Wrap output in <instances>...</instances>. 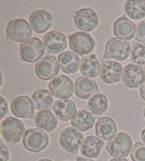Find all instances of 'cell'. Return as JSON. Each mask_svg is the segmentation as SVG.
<instances>
[{
  "label": "cell",
  "instance_id": "cell-23",
  "mask_svg": "<svg viewBox=\"0 0 145 161\" xmlns=\"http://www.w3.org/2000/svg\"><path fill=\"white\" fill-rule=\"evenodd\" d=\"M101 65L95 54L86 55L81 59L79 70L82 75L88 78H96L99 75Z\"/></svg>",
  "mask_w": 145,
  "mask_h": 161
},
{
  "label": "cell",
  "instance_id": "cell-27",
  "mask_svg": "<svg viewBox=\"0 0 145 161\" xmlns=\"http://www.w3.org/2000/svg\"><path fill=\"white\" fill-rule=\"evenodd\" d=\"M124 12L131 19L145 17V0H128L124 4Z\"/></svg>",
  "mask_w": 145,
  "mask_h": 161
},
{
  "label": "cell",
  "instance_id": "cell-32",
  "mask_svg": "<svg viewBox=\"0 0 145 161\" xmlns=\"http://www.w3.org/2000/svg\"><path fill=\"white\" fill-rule=\"evenodd\" d=\"M0 111H1L0 119H2L8 112L7 102L2 96H0Z\"/></svg>",
  "mask_w": 145,
  "mask_h": 161
},
{
  "label": "cell",
  "instance_id": "cell-10",
  "mask_svg": "<svg viewBox=\"0 0 145 161\" xmlns=\"http://www.w3.org/2000/svg\"><path fill=\"white\" fill-rule=\"evenodd\" d=\"M72 16L77 29L83 31H91L99 25L98 14L91 8L78 10Z\"/></svg>",
  "mask_w": 145,
  "mask_h": 161
},
{
  "label": "cell",
  "instance_id": "cell-19",
  "mask_svg": "<svg viewBox=\"0 0 145 161\" xmlns=\"http://www.w3.org/2000/svg\"><path fill=\"white\" fill-rule=\"evenodd\" d=\"M53 112L57 119L62 121H68L72 119L77 113L74 102L69 99H61L55 102Z\"/></svg>",
  "mask_w": 145,
  "mask_h": 161
},
{
  "label": "cell",
  "instance_id": "cell-20",
  "mask_svg": "<svg viewBox=\"0 0 145 161\" xmlns=\"http://www.w3.org/2000/svg\"><path fill=\"white\" fill-rule=\"evenodd\" d=\"M118 129L115 121L107 116L100 118L95 126V133L99 138L108 141L110 140L115 134Z\"/></svg>",
  "mask_w": 145,
  "mask_h": 161
},
{
  "label": "cell",
  "instance_id": "cell-26",
  "mask_svg": "<svg viewBox=\"0 0 145 161\" xmlns=\"http://www.w3.org/2000/svg\"><path fill=\"white\" fill-rule=\"evenodd\" d=\"M31 99L35 108L39 111L51 109L54 99L52 94L46 89H38L32 94Z\"/></svg>",
  "mask_w": 145,
  "mask_h": 161
},
{
  "label": "cell",
  "instance_id": "cell-22",
  "mask_svg": "<svg viewBox=\"0 0 145 161\" xmlns=\"http://www.w3.org/2000/svg\"><path fill=\"white\" fill-rule=\"evenodd\" d=\"M35 125L45 131L51 132L57 126V120L50 109L40 110L36 113L34 118Z\"/></svg>",
  "mask_w": 145,
  "mask_h": 161
},
{
  "label": "cell",
  "instance_id": "cell-18",
  "mask_svg": "<svg viewBox=\"0 0 145 161\" xmlns=\"http://www.w3.org/2000/svg\"><path fill=\"white\" fill-rule=\"evenodd\" d=\"M74 93L77 97L83 99L91 98L99 92V89L94 80L85 77H79L74 82Z\"/></svg>",
  "mask_w": 145,
  "mask_h": 161
},
{
  "label": "cell",
  "instance_id": "cell-13",
  "mask_svg": "<svg viewBox=\"0 0 145 161\" xmlns=\"http://www.w3.org/2000/svg\"><path fill=\"white\" fill-rule=\"evenodd\" d=\"M11 110L13 115L19 118L33 119L35 116L34 104L27 96H19L13 99L11 104Z\"/></svg>",
  "mask_w": 145,
  "mask_h": 161
},
{
  "label": "cell",
  "instance_id": "cell-8",
  "mask_svg": "<svg viewBox=\"0 0 145 161\" xmlns=\"http://www.w3.org/2000/svg\"><path fill=\"white\" fill-rule=\"evenodd\" d=\"M83 139L84 138L82 132L74 127H68L61 133L60 144L65 151L72 154L77 155Z\"/></svg>",
  "mask_w": 145,
  "mask_h": 161
},
{
  "label": "cell",
  "instance_id": "cell-30",
  "mask_svg": "<svg viewBox=\"0 0 145 161\" xmlns=\"http://www.w3.org/2000/svg\"><path fill=\"white\" fill-rule=\"evenodd\" d=\"M130 158L132 161H145V145L141 142H137L132 146L130 152Z\"/></svg>",
  "mask_w": 145,
  "mask_h": 161
},
{
  "label": "cell",
  "instance_id": "cell-24",
  "mask_svg": "<svg viewBox=\"0 0 145 161\" xmlns=\"http://www.w3.org/2000/svg\"><path fill=\"white\" fill-rule=\"evenodd\" d=\"M58 61L64 73L71 74L75 73L79 70L81 60L74 53L65 51L59 55Z\"/></svg>",
  "mask_w": 145,
  "mask_h": 161
},
{
  "label": "cell",
  "instance_id": "cell-29",
  "mask_svg": "<svg viewBox=\"0 0 145 161\" xmlns=\"http://www.w3.org/2000/svg\"><path fill=\"white\" fill-rule=\"evenodd\" d=\"M130 61L137 65H145V45L134 43L131 47L130 53Z\"/></svg>",
  "mask_w": 145,
  "mask_h": 161
},
{
  "label": "cell",
  "instance_id": "cell-28",
  "mask_svg": "<svg viewBox=\"0 0 145 161\" xmlns=\"http://www.w3.org/2000/svg\"><path fill=\"white\" fill-rule=\"evenodd\" d=\"M108 107V99L104 94L96 93L88 101L87 109L95 115H101L104 113Z\"/></svg>",
  "mask_w": 145,
  "mask_h": 161
},
{
  "label": "cell",
  "instance_id": "cell-12",
  "mask_svg": "<svg viewBox=\"0 0 145 161\" xmlns=\"http://www.w3.org/2000/svg\"><path fill=\"white\" fill-rule=\"evenodd\" d=\"M48 87L52 95L60 99H67L73 94L74 84L69 77L59 75L49 82Z\"/></svg>",
  "mask_w": 145,
  "mask_h": 161
},
{
  "label": "cell",
  "instance_id": "cell-5",
  "mask_svg": "<svg viewBox=\"0 0 145 161\" xmlns=\"http://www.w3.org/2000/svg\"><path fill=\"white\" fill-rule=\"evenodd\" d=\"M130 45L125 40L119 38H111L107 41L105 47L104 59L124 60L130 53Z\"/></svg>",
  "mask_w": 145,
  "mask_h": 161
},
{
  "label": "cell",
  "instance_id": "cell-35",
  "mask_svg": "<svg viewBox=\"0 0 145 161\" xmlns=\"http://www.w3.org/2000/svg\"><path fill=\"white\" fill-rule=\"evenodd\" d=\"M110 161H128V160L126 159V158H112Z\"/></svg>",
  "mask_w": 145,
  "mask_h": 161
},
{
  "label": "cell",
  "instance_id": "cell-15",
  "mask_svg": "<svg viewBox=\"0 0 145 161\" xmlns=\"http://www.w3.org/2000/svg\"><path fill=\"white\" fill-rule=\"evenodd\" d=\"M43 44L46 51L53 54L60 53L67 46L66 36L59 31H51L44 36Z\"/></svg>",
  "mask_w": 145,
  "mask_h": 161
},
{
  "label": "cell",
  "instance_id": "cell-3",
  "mask_svg": "<svg viewBox=\"0 0 145 161\" xmlns=\"http://www.w3.org/2000/svg\"><path fill=\"white\" fill-rule=\"evenodd\" d=\"M49 143L48 136L40 129H30L25 132L22 144L25 148L33 153H39Z\"/></svg>",
  "mask_w": 145,
  "mask_h": 161
},
{
  "label": "cell",
  "instance_id": "cell-34",
  "mask_svg": "<svg viewBox=\"0 0 145 161\" xmlns=\"http://www.w3.org/2000/svg\"><path fill=\"white\" fill-rule=\"evenodd\" d=\"M139 93H140V97L145 102V82L139 89Z\"/></svg>",
  "mask_w": 145,
  "mask_h": 161
},
{
  "label": "cell",
  "instance_id": "cell-25",
  "mask_svg": "<svg viewBox=\"0 0 145 161\" xmlns=\"http://www.w3.org/2000/svg\"><path fill=\"white\" fill-rule=\"evenodd\" d=\"M95 122L94 116L86 110H79L72 118L71 124L74 129L81 131H87L93 127Z\"/></svg>",
  "mask_w": 145,
  "mask_h": 161
},
{
  "label": "cell",
  "instance_id": "cell-11",
  "mask_svg": "<svg viewBox=\"0 0 145 161\" xmlns=\"http://www.w3.org/2000/svg\"><path fill=\"white\" fill-rule=\"evenodd\" d=\"M122 83L129 88H137L145 81V70L142 66L130 63L122 70Z\"/></svg>",
  "mask_w": 145,
  "mask_h": 161
},
{
  "label": "cell",
  "instance_id": "cell-31",
  "mask_svg": "<svg viewBox=\"0 0 145 161\" xmlns=\"http://www.w3.org/2000/svg\"><path fill=\"white\" fill-rule=\"evenodd\" d=\"M135 39L137 42L145 45V21L140 22L137 26Z\"/></svg>",
  "mask_w": 145,
  "mask_h": 161
},
{
  "label": "cell",
  "instance_id": "cell-21",
  "mask_svg": "<svg viewBox=\"0 0 145 161\" xmlns=\"http://www.w3.org/2000/svg\"><path fill=\"white\" fill-rule=\"evenodd\" d=\"M104 142L94 136H86L81 146V154L85 158H95L99 156Z\"/></svg>",
  "mask_w": 145,
  "mask_h": 161
},
{
  "label": "cell",
  "instance_id": "cell-33",
  "mask_svg": "<svg viewBox=\"0 0 145 161\" xmlns=\"http://www.w3.org/2000/svg\"><path fill=\"white\" fill-rule=\"evenodd\" d=\"M0 154H1V160L0 161H7L9 158V152L7 147L4 143H0Z\"/></svg>",
  "mask_w": 145,
  "mask_h": 161
},
{
  "label": "cell",
  "instance_id": "cell-17",
  "mask_svg": "<svg viewBox=\"0 0 145 161\" xmlns=\"http://www.w3.org/2000/svg\"><path fill=\"white\" fill-rule=\"evenodd\" d=\"M136 25L126 16L124 15L114 22L113 25V34L123 40H131L135 36Z\"/></svg>",
  "mask_w": 145,
  "mask_h": 161
},
{
  "label": "cell",
  "instance_id": "cell-2",
  "mask_svg": "<svg viewBox=\"0 0 145 161\" xmlns=\"http://www.w3.org/2000/svg\"><path fill=\"white\" fill-rule=\"evenodd\" d=\"M7 38L10 41L24 43L29 40L33 34L31 26L24 19H15L9 22L7 27Z\"/></svg>",
  "mask_w": 145,
  "mask_h": 161
},
{
  "label": "cell",
  "instance_id": "cell-4",
  "mask_svg": "<svg viewBox=\"0 0 145 161\" xmlns=\"http://www.w3.org/2000/svg\"><path fill=\"white\" fill-rule=\"evenodd\" d=\"M132 142L130 136L123 132L118 134L108 141L106 151L110 155L115 158H123L129 155L132 150Z\"/></svg>",
  "mask_w": 145,
  "mask_h": 161
},
{
  "label": "cell",
  "instance_id": "cell-38",
  "mask_svg": "<svg viewBox=\"0 0 145 161\" xmlns=\"http://www.w3.org/2000/svg\"><path fill=\"white\" fill-rule=\"evenodd\" d=\"M38 161H52L51 159H48V158H43V159H41V160H39Z\"/></svg>",
  "mask_w": 145,
  "mask_h": 161
},
{
  "label": "cell",
  "instance_id": "cell-7",
  "mask_svg": "<svg viewBox=\"0 0 145 161\" xmlns=\"http://www.w3.org/2000/svg\"><path fill=\"white\" fill-rule=\"evenodd\" d=\"M43 43L38 38H30L20 46L19 53L22 59L29 63L39 61L45 54Z\"/></svg>",
  "mask_w": 145,
  "mask_h": 161
},
{
  "label": "cell",
  "instance_id": "cell-6",
  "mask_svg": "<svg viewBox=\"0 0 145 161\" xmlns=\"http://www.w3.org/2000/svg\"><path fill=\"white\" fill-rule=\"evenodd\" d=\"M60 67V64L54 55H47L35 64V75L39 79L47 81L57 77Z\"/></svg>",
  "mask_w": 145,
  "mask_h": 161
},
{
  "label": "cell",
  "instance_id": "cell-16",
  "mask_svg": "<svg viewBox=\"0 0 145 161\" xmlns=\"http://www.w3.org/2000/svg\"><path fill=\"white\" fill-rule=\"evenodd\" d=\"M30 26L37 34H43L53 25V18L46 10H35L29 17Z\"/></svg>",
  "mask_w": 145,
  "mask_h": 161
},
{
  "label": "cell",
  "instance_id": "cell-14",
  "mask_svg": "<svg viewBox=\"0 0 145 161\" xmlns=\"http://www.w3.org/2000/svg\"><path fill=\"white\" fill-rule=\"evenodd\" d=\"M122 68L121 63L114 60H104L101 64L99 77L102 81L113 84L122 78Z\"/></svg>",
  "mask_w": 145,
  "mask_h": 161
},
{
  "label": "cell",
  "instance_id": "cell-40",
  "mask_svg": "<svg viewBox=\"0 0 145 161\" xmlns=\"http://www.w3.org/2000/svg\"><path fill=\"white\" fill-rule=\"evenodd\" d=\"M144 70H145V67H144Z\"/></svg>",
  "mask_w": 145,
  "mask_h": 161
},
{
  "label": "cell",
  "instance_id": "cell-1",
  "mask_svg": "<svg viewBox=\"0 0 145 161\" xmlns=\"http://www.w3.org/2000/svg\"><path fill=\"white\" fill-rule=\"evenodd\" d=\"M1 131L7 142L15 144L19 143L24 136L25 126L17 118L9 116L2 121Z\"/></svg>",
  "mask_w": 145,
  "mask_h": 161
},
{
  "label": "cell",
  "instance_id": "cell-39",
  "mask_svg": "<svg viewBox=\"0 0 145 161\" xmlns=\"http://www.w3.org/2000/svg\"><path fill=\"white\" fill-rule=\"evenodd\" d=\"M143 116H144V118L145 119V107H144V109L143 110Z\"/></svg>",
  "mask_w": 145,
  "mask_h": 161
},
{
  "label": "cell",
  "instance_id": "cell-36",
  "mask_svg": "<svg viewBox=\"0 0 145 161\" xmlns=\"http://www.w3.org/2000/svg\"><path fill=\"white\" fill-rule=\"evenodd\" d=\"M77 161H94L91 159H88V158H82V157H77Z\"/></svg>",
  "mask_w": 145,
  "mask_h": 161
},
{
  "label": "cell",
  "instance_id": "cell-37",
  "mask_svg": "<svg viewBox=\"0 0 145 161\" xmlns=\"http://www.w3.org/2000/svg\"><path fill=\"white\" fill-rule=\"evenodd\" d=\"M141 138H142V140L143 141V143H144L145 145V129L142 131V134H141Z\"/></svg>",
  "mask_w": 145,
  "mask_h": 161
},
{
  "label": "cell",
  "instance_id": "cell-9",
  "mask_svg": "<svg viewBox=\"0 0 145 161\" xmlns=\"http://www.w3.org/2000/svg\"><path fill=\"white\" fill-rule=\"evenodd\" d=\"M70 49L79 55H88L93 51L95 41L91 34L86 32H77L69 38Z\"/></svg>",
  "mask_w": 145,
  "mask_h": 161
}]
</instances>
